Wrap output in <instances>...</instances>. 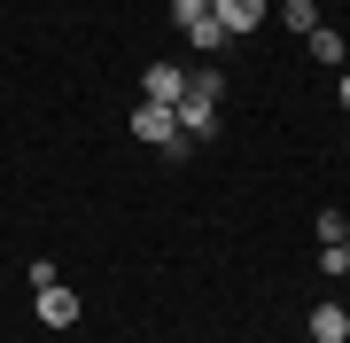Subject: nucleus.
<instances>
[{
  "mask_svg": "<svg viewBox=\"0 0 350 343\" xmlns=\"http://www.w3.org/2000/svg\"><path fill=\"white\" fill-rule=\"evenodd\" d=\"M218 94H226L218 71H195V78H187V94L172 102V117H179V133H187V140H211V133H218Z\"/></svg>",
  "mask_w": 350,
  "mask_h": 343,
  "instance_id": "nucleus-1",
  "label": "nucleus"
},
{
  "mask_svg": "<svg viewBox=\"0 0 350 343\" xmlns=\"http://www.w3.org/2000/svg\"><path fill=\"white\" fill-rule=\"evenodd\" d=\"M133 140H148V149H163V156H172V164H179V156L195 149V140L179 133V117L163 110V102H140V110H133Z\"/></svg>",
  "mask_w": 350,
  "mask_h": 343,
  "instance_id": "nucleus-2",
  "label": "nucleus"
},
{
  "mask_svg": "<svg viewBox=\"0 0 350 343\" xmlns=\"http://www.w3.org/2000/svg\"><path fill=\"white\" fill-rule=\"evenodd\" d=\"M211 16L226 24V39H250L265 16H273V0H211Z\"/></svg>",
  "mask_w": 350,
  "mask_h": 343,
  "instance_id": "nucleus-3",
  "label": "nucleus"
},
{
  "mask_svg": "<svg viewBox=\"0 0 350 343\" xmlns=\"http://www.w3.org/2000/svg\"><path fill=\"white\" fill-rule=\"evenodd\" d=\"M179 94H187V71H179V63H148V71H140V102H163V110H172Z\"/></svg>",
  "mask_w": 350,
  "mask_h": 343,
  "instance_id": "nucleus-4",
  "label": "nucleus"
},
{
  "mask_svg": "<svg viewBox=\"0 0 350 343\" xmlns=\"http://www.w3.org/2000/svg\"><path fill=\"white\" fill-rule=\"evenodd\" d=\"M312 343H350V312L335 305V296H319V305H312Z\"/></svg>",
  "mask_w": 350,
  "mask_h": 343,
  "instance_id": "nucleus-5",
  "label": "nucleus"
},
{
  "mask_svg": "<svg viewBox=\"0 0 350 343\" xmlns=\"http://www.w3.org/2000/svg\"><path fill=\"white\" fill-rule=\"evenodd\" d=\"M39 320H47V328H78V296L63 289V281H47V289H39Z\"/></svg>",
  "mask_w": 350,
  "mask_h": 343,
  "instance_id": "nucleus-6",
  "label": "nucleus"
},
{
  "mask_svg": "<svg viewBox=\"0 0 350 343\" xmlns=\"http://www.w3.org/2000/svg\"><path fill=\"white\" fill-rule=\"evenodd\" d=\"M187 47H202V55H226L234 39H226V24H218V16H202V24H187Z\"/></svg>",
  "mask_w": 350,
  "mask_h": 343,
  "instance_id": "nucleus-7",
  "label": "nucleus"
},
{
  "mask_svg": "<svg viewBox=\"0 0 350 343\" xmlns=\"http://www.w3.org/2000/svg\"><path fill=\"white\" fill-rule=\"evenodd\" d=\"M280 24L312 39V31H319V0H280Z\"/></svg>",
  "mask_w": 350,
  "mask_h": 343,
  "instance_id": "nucleus-8",
  "label": "nucleus"
},
{
  "mask_svg": "<svg viewBox=\"0 0 350 343\" xmlns=\"http://www.w3.org/2000/svg\"><path fill=\"white\" fill-rule=\"evenodd\" d=\"M342 55H350V47H342V39L319 24V31H312V63H342Z\"/></svg>",
  "mask_w": 350,
  "mask_h": 343,
  "instance_id": "nucleus-9",
  "label": "nucleus"
},
{
  "mask_svg": "<svg viewBox=\"0 0 350 343\" xmlns=\"http://www.w3.org/2000/svg\"><path fill=\"white\" fill-rule=\"evenodd\" d=\"M319 273H327V281L350 273V250H342V242H319Z\"/></svg>",
  "mask_w": 350,
  "mask_h": 343,
  "instance_id": "nucleus-10",
  "label": "nucleus"
},
{
  "mask_svg": "<svg viewBox=\"0 0 350 343\" xmlns=\"http://www.w3.org/2000/svg\"><path fill=\"white\" fill-rule=\"evenodd\" d=\"M312 234H319V242H342V234H350V218H342V211H319V218H312Z\"/></svg>",
  "mask_w": 350,
  "mask_h": 343,
  "instance_id": "nucleus-11",
  "label": "nucleus"
},
{
  "mask_svg": "<svg viewBox=\"0 0 350 343\" xmlns=\"http://www.w3.org/2000/svg\"><path fill=\"white\" fill-rule=\"evenodd\" d=\"M202 16H211V0H172V24H179V31L202 24Z\"/></svg>",
  "mask_w": 350,
  "mask_h": 343,
  "instance_id": "nucleus-12",
  "label": "nucleus"
},
{
  "mask_svg": "<svg viewBox=\"0 0 350 343\" xmlns=\"http://www.w3.org/2000/svg\"><path fill=\"white\" fill-rule=\"evenodd\" d=\"M342 110H350V71H342Z\"/></svg>",
  "mask_w": 350,
  "mask_h": 343,
  "instance_id": "nucleus-13",
  "label": "nucleus"
},
{
  "mask_svg": "<svg viewBox=\"0 0 350 343\" xmlns=\"http://www.w3.org/2000/svg\"><path fill=\"white\" fill-rule=\"evenodd\" d=\"M342 250H350V234H342Z\"/></svg>",
  "mask_w": 350,
  "mask_h": 343,
  "instance_id": "nucleus-14",
  "label": "nucleus"
}]
</instances>
